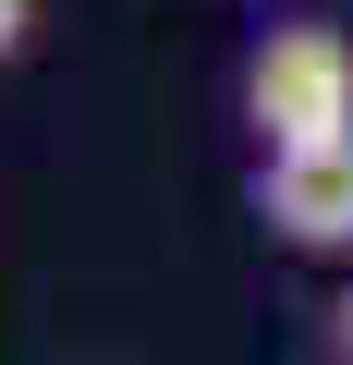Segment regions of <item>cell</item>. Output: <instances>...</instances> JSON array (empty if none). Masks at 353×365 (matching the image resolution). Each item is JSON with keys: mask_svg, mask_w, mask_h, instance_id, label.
I'll use <instances>...</instances> for the list:
<instances>
[{"mask_svg": "<svg viewBox=\"0 0 353 365\" xmlns=\"http://www.w3.org/2000/svg\"><path fill=\"white\" fill-rule=\"evenodd\" d=\"M244 122H256V146L353 134V37L341 25H268L244 49Z\"/></svg>", "mask_w": 353, "mask_h": 365, "instance_id": "1", "label": "cell"}, {"mask_svg": "<svg viewBox=\"0 0 353 365\" xmlns=\"http://www.w3.org/2000/svg\"><path fill=\"white\" fill-rule=\"evenodd\" d=\"M25 25H37V0H0V61L25 49Z\"/></svg>", "mask_w": 353, "mask_h": 365, "instance_id": "3", "label": "cell"}, {"mask_svg": "<svg viewBox=\"0 0 353 365\" xmlns=\"http://www.w3.org/2000/svg\"><path fill=\"white\" fill-rule=\"evenodd\" d=\"M329 341H341V365H353V280H341V304H329Z\"/></svg>", "mask_w": 353, "mask_h": 365, "instance_id": "4", "label": "cell"}, {"mask_svg": "<svg viewBox=\"0 0 353 365\" xmlns=\"http://www.w3.org/2000/svg\"><path fill=\"white\" fill-rule=\"evenodd\" d=\"M256 220L292 256H353V134H329V146H256Z\"/></svg>", "mask_w": 353, "mask_h": 365, "instance_id": "2", "label": "cell"}]
</instances>
